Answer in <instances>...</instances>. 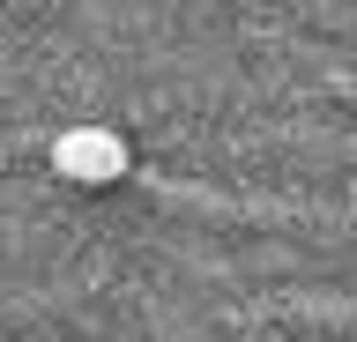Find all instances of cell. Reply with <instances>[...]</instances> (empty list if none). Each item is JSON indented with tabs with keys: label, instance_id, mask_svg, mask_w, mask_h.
I'll return each mask as SVG.
<instances>
[{
	"label": "cell",
	"instance_id": "cell-1",
	"mask_svg": "<svg viewBox=\"0 0 357 342\" xmlns=\"http://www.w3.org/2000/svg\"><path fill=\"white\" fill-rule=\"evenodd\" d=\"M52 171L75 186H119L127 179V141L112 127H67V134H52Z\"/></svg>",
	"mask_w": 357,
	"mask_h": 342
}]
</instances>
